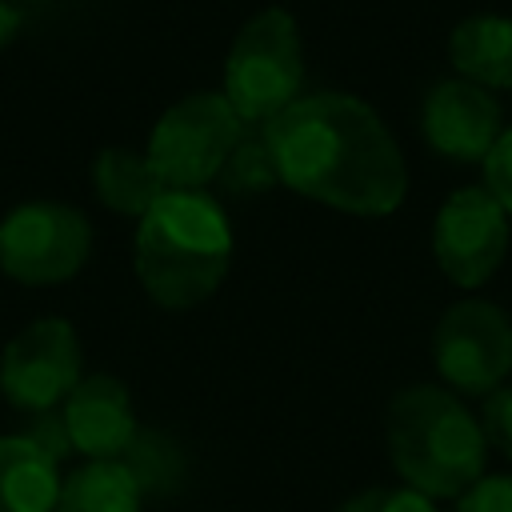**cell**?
Instances as JSON below:
<instances>
[{
	"mask_svg": "<svg viewBox=\"0 0 512 512\" xmlns=\"http://www.w3.org/2000/svg\"><path fill=\"white\" fill-rule=\"evenodd\" d=\"M384 440L404 484L432 500H456L484 476L480 420L440 384L400 388L384 412Z\"/></svg>",
	"mask_w": 512,
	"mask_h": 512,
	"instance_id": "obj_3",
	"label": "cell"
},
{
	"mask_svg": "<svg viewBox=\"0 0 512 512\" xmlns=\"http://www.w3.org/2000/svg\"><path fill=\"white\" fill-rule=\"evenodd\" d=\"M480 432L484 444L500 448L512 460V388H496L480 404Z\"/></svg>",
	"mask_w": 512,
	"mask_h": 512,
	"instance_id": "obj_18",
	"label": "cell"
},
{
	"mask_svg": "<svg viewBox=\"0 0 512 512\" xmlns=\"http://www.w3.org/2000/svg\"><path fill=\"white\" fill-rule=\"evenodd\" d=\"M304 48L292 12L264 8L232 40L224 60V96L244 124H268L300 100Z\"/></svg>",
	"mask_w": 512,
	"mask_h": 512,
	"instance_id": "obj_4",
	"label": "cell"
},
{
	"mask_svg": "<svg viewBox=\"0 0 512 512\" xmlns=\"http://www.w3.org/2000/svg\"><path fill=\"white\" fill-rule=\"evenodd\" d=\"M60 416H64L72 452H80L88 460H124L140 436L132 396L108 372L84 376L72 388V396L60 404Z\"/></svg>",
	"mask_w": 512,
	"mask_h": 512,
	"instance_id": "obj_10",
	"label": "cell"
},
{
	"mask_svg": "<svg viewBox=\"0 0 512 512\" xmlns=\"http://www.w3.org/2000/svg\"><path fill=\"white\" fill-rule=\"evenodd\" d=\"M16 28H20V12H16L12 4H4V0H0V48L16 36Z\"/></svg>",
	"mask_w": 512,
	"mask_h": 512,
	"instance_id": "obj_21",
	"label": "cell"
},
{
	"mask_svg": "<svg viewBox=\"0 0 512 512\" xmlns=\"http://www.w3.org/2000/svg\"><path fill=\"white\" fill-rule=\"evenodd\" d=\"M432 252L452 284L480 288L508 252V212L488 188L452 192L436 212Z\"/></svg>",
	"mask_w": 512,
	"mask_h": 512,
	"instance_id": "obj_9",
	"label": "cell"
},
{
	"mask_svg": "<svg viewBox=\"0 0 512 512\" xmlns=\"http://www.w3.org/2000/svg\"><path fill=\"white\" fill-rule=\"evenodd\" d=\"M456 72L480 88H512V20L508 16H468L448 40Z\"/></svg>",
	"mask_w": 512,
	"mask_h": 512,
	"instance_id": "obj_13",
	"label": "cell"
},
{
	"mask_svg": "<svg viewBox=\"0 0 512 512\" xmlns=\"http://www.w3.org/2000/svg\"><path fill=\"white\" fill-rule=\"evenodd\" d=\"M92 248V224L84 212L32 200L0 220V268L20 284H60L76 276Z\"/></svg>",
	"mask_w": 512,
	"mask_h": 512,
	"instance_id": "obj_6",
	"label": "cell"
},
{
	"mask_svg": "<svg viewBox=\"0 0 512 512\" xmlns=\"http://www.w3.org/2000/svg\"><path fill=\"white\" fill-rule=\"evenodd\" d=\"M232 260L224 208L208 192H164L136 228V276L164 308L208 300Z\"/></svg>",
	"mask_w": 512,
	"mask_h": 512,
	"instance_id": "obj_2",
	"label": "cell"
},
{
	"mask_svg": "<svg viewBox=\"0 0 512 512\" xmlns=\"http://www.w3.org/2000/svg\"><path fill=\"white\" fill-rule=\"evenodd\" d=\"M92 188L120 216H144L168 192L160 184L156 168L148 164V156H140L132 148H104V152H96V160H92Z\"/></svg>",
	"mask_w": 512,
	"mask_h": 512,
	"instance_id": "obj_14",
	"label": "cell"
},
{
	"mask_svg": "<svg viewBox=\"0 0 512 512\" xmlns=\"http://www.w3.org/2000/svg\"><path fill=\"white\" fill-rule=\"evenodd\" d=\"M56 512H140V480L124 460H88L64 476Z\"/></svg>",
	"mask_w": 512,
	"mask_h": 512,
	"instance_id": "obj_15",
	"label": "cell"
},
{
	"mask_svg": "<svg viewBox=\"0 0 512 512\" xmlns=\"http://www.w3.org/2000/svg\"><path fill=\"white\" fill-rule=\"evenodd\" d=\"M336 512H436V500L416 488H364L348 496Z\"/></svg>",
	"mask_w": 512,
	"mask_h": 512,
	"instance_id": "obj_17",
	"label": "cell"
},
{
	"mask_svg": "<svg viewBox=\"0 0 512 512\" xmlns=\"http://www.w3.org/2000/svg\"><path fill=\"white\" fill-rule=\"evenodd\" d=\"M260 132L276 160L280 184L308 200L356 216H384L400 208L408 192L400 144L360 96H300L280 116L260 124Z\"/></svg>",
	"mask_w": 512,
	"mask_h": 512,
	"instance_id": "obj_1",
	"label": "cell"
},
{
	"mask_svg": "<svg viewBox=\"0 0 512 512\" xmlns=\"http://www.w3.org/2000/svg\"><path fill=\"white\" fill-rule=\"evenodd\" d=\"M216 184L232 196H256V192H268L272 184H280V172H276V160L268 152V140L260 128H244V136L236 140V148L228 152Z\"/></svg>",
	"mask_w": 512,
	"mask_h": 512,
	"instance_id": "obj_16",
	"label": "cell"
},
{
	"mask_svg": "<svg viewBox=\"0 0 512 512\" xmlns=\"http://www.w3.org/2000/svg\"><path fill=\"white\" fill-rule=\"evenodd\" d=\"M484 188L500 200L504 212H512V128H504L492 152L484 156Z\"/></svg>",
	"mask_w": 512,
	"mask_h": 512,
	"instance_id": "obj_19",
	"label": "cell"
},
{
	"mask_svg": "<svg viewBox=\"0 0 512 512\" xmlns=\"http://www.w3.org/2000/svg\"><path fill=\"white\" fill-rule=\"evenodd\" d=\"M60 460H52L24 432L0 436V512H56Z\"/></svg>",
	"mask_w": 512,
	"mask_h": 512,
	"instance_id": "obj_12",
	"label": "cell"
},
{
	"mask_svg": "<svg viewBox=\"0 0 512 512\" xmlns=\"http://www.w3.org/2000/svg\"><path fill=\"white\" fill-rule=\"evenodd\" d=\"M244 128L224 92H192L156 120L144 156L168 192H200L220 176Z\"/></svg>",
	"mask_w": 512,
	"mask_h": 512,
	"instance_id": "obj_5",
	"label": "cell"
},
{
	"mask_svg": "<svg viewBox=\"0 0 512 512\" xmlns=\"http://www.w3.org/2000/svg\"><path fill=\"white\" fill-rule=\"evenodd\" d=\"M456 512H512V476H480L456 496Z\"/></svg>",
	"mask_w": 512,
	"mask_h": 512,
	"instance_id": "obj_20",
	"label": "cell"
},
{
	"mask_svg": "<svg viewBox=\"0 0 512 512\" xmlns=\"http://www.w3.org/2000/svg\"><path fill=\"white\" fill-rule=\"evenodd\" d=\"M80 340L60 316L32 320L0 352V392L20 412H52L80 384Z\"/></svg>",
	"mask_w": 512,
	"mask_h": 512,
	"instance_id": "obj_7",
	"label": "cell"
},
{
	"mask_svg": "<svg viewBox=\"0 0 512 512\" xmlns=\"http://www.w3.org/2000/svg\"><path fill=\"white\" fill-rule=\"evenodd\" d=\"M436 372L472 396H488L512 372V320L492 300H456L432 336Z\"/></svg>",
	"mask_w": 512,
	"mask_h": 512,
	"instance_id": "obj_8",
	"label": "cell"
},
{
	"mask_svg": "<svg viewBox=\"0 0 512 512\" xmlns=\"http://www.w3.org/2000/svg\"><path fill=\"white\" fill-rule=\"evenodd\" d=\"M500 132V104L464 76L436 84L424 100V136L452 160H484Z\"/></svg>",
	"mask_w": 512,
	"mask_h": 512,
	"instance_id": "obj_11",
	"label": "cell"
}]
</instances>
